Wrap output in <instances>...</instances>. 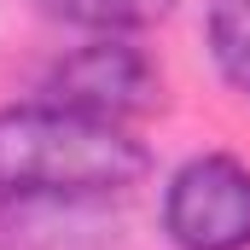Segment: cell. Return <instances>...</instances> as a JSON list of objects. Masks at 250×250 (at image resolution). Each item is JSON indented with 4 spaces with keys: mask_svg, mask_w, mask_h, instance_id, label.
I'll return each instance as SVG.
<instances>
[{
    "mask_svg": "<svg viewBox=\"0 0 250 250\" xmlns=\"http://www.w3.org/2000/svg\"><path fill=\"white\" fill-rule=\"evenodd\" d=\"M157 233L169 250H250V157H181L157 192Z\"/></svg>",
    "mask_w": 250,
    "mask_h": 250,
    "instance_id": "3957f363",
    "label": "cell"
},
{
    "mask_svg": "<svg viewBox=\"0 0 250 250\" xmlns=\"http://www.w3.org/2000/svg\"><path fill=\"white\" fill-rule=\"evenodd\" d=\"M204 53L215 82L250 105V0H204Z\"/></svg>",
    "mask_w": 250,
    "mask_h": 250,
    "instance_id": "8992f818",
    "label": "cell"
},
{
    "mask_svg": "<svg viewBox=\"0 0 250 250\" xmlns=\"http://www.w3.org/2000/svg\"><path fill=\"white\" fill-rule=\"evenodd\" d=\"M181 0H29L35 18L59 23L70 35H146Z\"/></svg>",
    "mask_w": 250,
    "mask_h": 250,
    "instance_id": "5b68a950",
    "label": "cell"
},
{
    "mask_svg": "<svg viewBox=\"0 0 250 250\" xmlns=\"http://www.w3.org/2000/svg\"><path fill=\"white\" fill-rule=\"evenodd\" d=\"M151 181V146L140 128L53 105L41 93L0 105V192L64 198V204H123Z\"/></svg>",
    "mask_w": 250,
    "mask_h": 250,
    "instance_id": "6da1fadb",
    "label": "cell"
},
{
    "mask_svg": "<svg viewBox=\"0 0 250 250\" xmlns=\"http://www.w3.org/2000/svg\"><path fill=\"white\" fill-rule=\"evenodd\" d=\"M111 204L64 198H6L0 192V250H99Z\"/></svg>",
    "mask_w": 250,
    "mask_h": 250,
    "instance_id": "277c9868",
    "label": "cell"
},
{
    "mask_svg": "<svg viewBox=\"0 0 250 250\" xmlns=\"http://www.w3.org/2000/svg\"><path fill=\"white\" fill-rule=\"evenodd\" d=\"M35 93L105 123L140 128L169 105V76L140 35H76V47H59L47 59Z\"/></svg>",
    "mask_w": 250,
    "mask_h": 250,
    "instance_id": "7a4b0ae2",
    "label": "cell"
}]
</instances>
